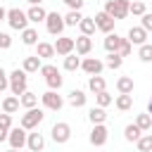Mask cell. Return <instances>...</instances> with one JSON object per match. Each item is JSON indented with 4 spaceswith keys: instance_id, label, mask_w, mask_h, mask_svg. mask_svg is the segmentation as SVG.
<instances>
[{
    "instance_id": "6da1fadb",
    "label": "cell",
    "mask_w": 152,
    "mask_h": 152,
    "mask_svg": "<svg viewBox=\"0 0 152 152\" xmlns=\"http://www.w3.org/2000/svg\"><path fill=\"white\" fill-rule=\"evenodd\" d=\"M10 90H12V95H17V97L28 90V74H26L24 69H14V71L10 74Z\"/></svg>"
},
{
    "instance_id": "7a4b0ae2",
    "label": "cell",
    "mask_w": 152,
    "mask_h": 152,
    "mask_svg": "<svg viewBox=\"0 0 152 152\" xmlns=\"http://www.w3.org/2000/svg\"><path fill=\"white\" fill-rule=\"evenodd\" d=\"M45 119V112L40 109V107H31V109H26L24 114H21V121H19V126L21 128H26V131H36L38 126H40V121Z\"/></svg>"
},
{
    "instance_id": "3957f363",
    "label": "cell",
    "mask_w": 152,
    "mask_h": 152,
    "mask_svg": "<svg viewBox=\"0 0 152 152\" xmlns=\"http://www.w3.org/2000/svg\"><path fill=\"white\" fill-rule=\"evenodd\" d=\"M104 12L112 14L116 21L119 19H126L131 14V0H107L104 2Z\"/></svg>"
},
{
    "instance_id": "277c9868",
    "label": "cell",
    "mask_w": 152,
    "mask_h": 152,
    "mask_svg": "<svg viewBox=\"0 0 152 152\" xmlns=\"http://www.w3.org/2000/svg\"><path fill=\"white\" fill-rule=\"evenodd\" d=\"M7 24L14 28V31H24V28H28V14L24 12V10H19V7H10L7 10Z\"/></svg>"
},
{
    "instance_id": "5b68a950",
    "label": "cell",
    "mask_w": 152,
    "mask_h": 152,
    "mask_svg": "<svg viewBox=\"0 0 152 152\" xmlns=\"http://www.w3.org/2000/svg\"><path fill=\"white\" fill-rule=\"evenodd\" d=\"M40 74L45 76V83H48L50 90H59V88H62L64 78H62V74H59V69H57L55 64H43V66H40Z\"/></svg>"
},
{
    "instance_id": "8992f818",
    "label": "cell",
    "mask_w": 152,
    "mask_h": 152,
    "mask_svg": "<svg viewBox=\"0 0 152 152\" xmlns=\"http://www.w3.org/2000/svg\"><path fill=\"white\" fill-rule=\"evenodd\" d=\"M50 138L57 142V145H64L71 140V126L66 121H57L52 128H50Z\"/></svg>"
},
{
    "instance_id": "52a82bcc",
    "label": "cell",
    "mask_w": 152,
    "mask_h": 152,
    "mask_svg": "<svg viewBox=\"0 0 152 152\" xmlns=\"http://www.w3.org/2000/svg\"><path fill=\"white\" fill-rule=\"evenodd\" d=\"M45 28L50 36H62V31L66 28L64 24V17L59 12H48V19H45Z\"/></svg>"
},
{
    "instance_id": "ba28073f",
    "label": "cell",
    "mask_w": 152,
    "mask_h": 152,
    "mask_svg": "<svg viewBox=\"0 0 152 152\" xmlns=\"http://www.w3.org/2000/svg\"><path fill=\"white\" fill-rule=\"evenodd\" d=\"M26 140H28V131H26V128H21V126H14V128H10V135H7V142H10V147H17V150H21V147H26Z\"/></svg>"
},
{
    "instance_id": "9c48e42d",
    "label": "cell",
    "mask_w": 152,
    "mask_h": 152,
    "mask_svg": "<svg viewBox=\"0 0 152 152\" xmlns=\"http://www.w3.org/2000/svg\"><path fill=\"white\" fill-rule=\"evenodd\" d=\"M40 102H43V107L50 109V112H59V109L64 107V100H62V95H57V90L43 93V95H40Z\"/></svg>"
},
{
    "instance_id": "30bf717a",
    "label": "cell",
    "mask_w": 152,
    "mask_h": 152,
    "mask_svg": "<svg viewBox=\"0 0 152 152\" xmlns=\"http://www.w3.org/2000/svg\"><path fill=\"white\" fill-rule=\"evenodd\" d=\"M107 138H109V131H107V126H104V124H93V131H90V135H88L90 145H95V147H102V145L107 142Z\"/></svg>"
},
{
    "instance_id": "8fae6325",
    "label": "cell",
    "mask_w": 152,
    "mask_h": 152,
    "mask_svg": "<svg viewBox=\"0 0 152 152\" xmlns=\"http://www.w3.org/2000/svg\"><path fill=\"white\" fill-rule=\"evenodd\" d=\"M74 50H76V38H69V36H57V40H55V52H57V55L66 57V55H71Z\"/></svg>"
},
{
    "instance_id": "7c38bea8",
    "label": "cell",
    "mask_w": 152,
    "mask_h": 152,
    "mask_svg": "<svg viewBox=\"0 0 152 152\" xmlns=\"http://www.w3.org/2000/svg\"><path fill=\"white\" fill-rule=\"evenodd\" d=\"M114 21H116V19H114V17H112V14H107V12H104V10H102V12H97V14H95V26H97V31H102V33H104V36H107V33H112V31H114Z\"/></svg>"
},
{
    "instance_id": "4fadbf2b",
    "label": "cell",
    "mask_w": 152,
    "mask_h": 152,
    "mask_svg": "<svg viewBox=\"0 0 152 152\" xmlns=\"http://www.w3.org/2000/svg\"><path fill=\"white\" fill-rule=\"evenodd\" d=\"M81 69H83L88 76H97V74H102L104 62L97 59V57H86V59H81Z\"/></svg>"
},
{
    "instance_id": "5bb4252c",
    "label": "cell",
    "mask_w": 152,
    "mask_h": 152,
    "mask_svg": "<svg viewBox=\"0 0 152 152\" xmlns=\"http://www.w3.org/2000/svg\"><path fill=\"white\" fill-rule=\"evenodd\" d=\"M126 38H128L133 45H138V48H140V45H145V43H147V31H145L142 26H131Z\"/></svg>"
},
{
    "instance_id": "9a60e30c",
    "label": "cell",
    "mask_w": 152,
    "mask_h": 152,
    "mask_svg": "<svg viewBox=\"0 0 152 152\" xmlns=\"http://www.w3.org/2000/svg\"><path fill=\"white\" fill-rule=\"evenodd\" d=\"M36 55H38L40 59H52L57 52H55V45H52V43L38 40V43H36Z\"/></svg>"
},
{
    "instance_id": "2e32d148",
    "label": "cell",
    "mask_w": 152,
    "mask_h": 152,
    "mask_svg": "<svg viewBox=\"0 0 152 152\" xmlns=\"http://www.w3.org/2000/svg\"><path fill=\"white\" fill-rule=\"evenodd\" d=\"M40 66H43V59H40L38 55L24 57V62H21V69H24L26 74H36V71H40Z\"/></svg>"
},
{
    "instance_id": "e0dca14e",
    "label": "cell",
    "mask_w": 152,
    "mask_h": 152,
    "mask_svg": "<svg viewBox=\"0 0 152 152\" xmlns=\"http://www.w3.org/2000/svg\"><path fill=\"white\" fill-rule=\"evenodd\" d=\"M26 14H28V21H31V24H40V21L48 19V12H45L40 5H31V7L26 10Z\"/></svg>"
},
{
    "instance_id": "ac0fdd59",
    "label": "cell",
    "mask_w": 152,
    "mask_h": 152,
    "mask_svg": "<svg viewBox=\"0 0 152 152\" xmlns=\"http://www.w3.org/2000/svg\"><path fill=\"white\" fill-rule=\"evenodd\" d=\"M90 50H93V38L81 33V36L76 38V52H78L81 57H86V55H90Z\"/></svg>"
},
{
    "instance_id": "d6986e66",
    "label": "cell",
    "mask_w": 152,
    "mask_h": 152,
    "mask_svg": "<svg viewBox=\"0 0 152 152\" xmlns=\"http://www.w3.org/2000/svg\"><path fill=\"white\" fill-rule=\"evenodd\" d=\"M26 147H28L31 152H43V147H45V138H43V133H28Z\"/></svg>"
},
{
    "instance_id": "ffe728a7",
    "label": "cell",
    "mask_w": 152,
    "mask_h": 152,
    "mask_svg": "<svg viewBox=\"0 0 152 152\" xmlns=\"http://www.w3.org/2000/svg\"><path fill=\"white\" fill-rule=\"evenodd\" d=\"M0 107H2V112H5V114H17V112H19V107H21V102H19V97H17V95H7V97L2 100V104H0Z\"/></svg>"
},
{
    "instance_id": "44dd1931",
    "label": "cell",
    "mask_w": 152,
    "mask_h": 152,
    "mask_svg": "<svg viewBox=\"0 0 152 152\" xmlns=\"http://www.w3.org/2000/svg\"><path fill=\"white\" fill-rule=\"evenodd\" d=\"M124 40H126V38H121V36H116V33H107V38H104V50H107V52H119V48H121Z\"/></svg>"
},
{
    "instance_id": "7402d4cb",
    "label": "cell",
    "mask_w": 152,
    "mask_h": 152,
    "mask_svg": "<svg viewBox=\"0 0 152 152\" xmlns=\"http://www.w3.org/2000/svg\"><path fill=\"white\" fill-rule=\"evenodd\" d=\"M86 100H88V95L83 90H78V88H74L69 93V104L71 107H86Z\"/></svg>"
},
{
    "instance_id": "603a6c76",
    "label": "cell",
    "mask_w": 152,
    "mask_h": 152,
    "mask_svg": "<svg viewBox=\"0 0 152 152\" xmlns=\"http://www.w3.org/2000/svg\"><path fill=\"white\" fill-rule=\"evenodd\" d=\"M140 135H142V131H140V126H138V124H128V126L124 128V138H126L128 142H138V140H140Z\"/></svg>"
},
{
    "instance_id": "cb8c5ba5",
    "label": "cell",
    "mask_w": 152,
    "mask_h": 152,
    "mask_svg": "<svg viewBox=\"0 0 152 152\" xmlns=\"http://www.w3.org/2000/svg\"><path fill=\"white\" fill-rule=\"evenodd\" d=\"M78 28H81L83 36H93V33L97 31V26H95V17H83L81 24H78Z\"/></svg>"
},
{
    "instance_id": "d4e9b609",
    "label": "cell",
    "mask_w": 152,
    "mask_h": 152,
    "mask_svg": "<svg viewBox=\"0 0 152 152\" xmlns=\"http://www.w3.org/2000/svg\"><path fill=\"white\" fill-rule=\"evenodd\" d=\"M19 102H21V107H24V109L38 107V93H31V90H26L24 95H19Z\"/></svg>"
},
{
    "instance_id": "484cf974",
    "label": "cell",
    "mask_w": 152,
    "mask_h": 152,
    "mask_svg": "<svg viewBox=\"0 0 152 152\" xmlns=\"http://www.w3.org/2000/svg\"><path fill=\"white\" fill-rule=\"evenodd\" d=\"M114 104H116V109H119V112H128V109L133 107V95L119 93V97L114 100Z\"/></svg>"
},
{
    "instance_id": "4316f807",
    "label": "cell",
    "mask_w": 152,
    "mask_h": 152,
    "mask_svg": "<svg viewBox=\"0 0 152 152\" xmlns=\"http://www.w3.org/2000/svg\"><path fill=\"white\" fill-rule=\"evenodd\" d=\"M116 90L131 95V93H133V78H131V76H119V78H116Z\"/></svg>"
},
{
    "instance_id": "83f0119b",
    "label": "cell",
    "mask_w": 152,
    "mask_h": 152,
    "mask_svg": "<svg viewBox=\"0 0 152 152\" xmlns=\"http://www.w3.org/2000/svg\"><path fill=\"white\" fill-rule=\"evenodd\" d=\"M88 119H90V124H104V121H107L104 107H93V109L88 112Z\"/></svg>"
},
{
    "instance_id": "f1b7e54d",
    "label": "cell",
    "mask_w": 152,
    "mask_h": 152,
    "mask_svg": "<svg viewBox=\"0 0 152 152\" xmlns=\"http://www.w3.org/2000/svg\"><path fill=\"white\" fill-rule=\"evenodd\" d=\"M21 43H24V45H36V43H38V31H36L33 26L24 28V31H21Z\"/></svg>"
},
{
    "instance_id": "f546056e",
    "label": "cell",
    "mask_w": 152,
    "mask_h": 152,
    "mask_svg": "<svg viewBox=\"0 0 152 152\" xmlns=\"http://www.w3.org/2000/svg\"><path fill=\"white\" fill-rule=\"evenodd\" d=\"M81 19H83L81 10H69V12L64 14V24H66V26H78Z\"/></svg>"
},
{
    "instance_id": "4dcf8cb0",
    "label": "cell",
    "mask_w": 152,
    "mask_h": 152,
    "mask_svg": "<svg viewBox=\"0 0 152 152\" xmlns=\"http://www.w3.org/2000/svg\"><path fill=\"white\" fill-rule=\"evenodd\" d=\"M64 69H66V71H76V69H81V57H78V52H76V55L71 52V55L64 57Z\"/></svg>"
},
{
    "instance_id": "1f68e13d",
    "label": "cell",
    "mask_w": 152,
    "mask_h": 152,
    "mask_svg": "<svg viewBox=\"0 0 152 152\" xmlns=\"http://www.w3.org/2000/svg\"><path fill=\"white\" fill-rule=\"evenodd\" d=\"M88 88H90V93H95V95L102 93V90H104V78H102L100 74H97V76H90V78H88Z\"/></svg>"
},
{
    "instance_id": "d6a6232c",
    "label": "cell",
    "mask_w": 152,
    "mask_h": 152,
    "mask_svg": "<svg viewBox=\"0 0 152 152\" xmlns=\"http://www.w3.org/2000/svg\"><path fill=\"white\" fill-rule=\"evenodd\" d=\"M121 64H124V57L119 52H109L107 59H104V66H109V69H119Z\"/></svg>"
},
{
    "instance_id": "836d02e7",
    "label": "cell",
    "mask_w": 152,
    "mask_h": 152,
    "mask_svg": "<svg viewBox=\"0 0 152 152\" xmlns=\"http://www.w3.org/2000/svg\"><path fill=\"white\" fill-rule=\"evenodd\" d=\"M135 124L140 126L142 133L150 131V128H152V114H147V112H145V114H138V116H135Z\"/></svg>"
},
{
    "instance_id": "e575fe53",
    "label": "cell",
    "mask_w": 152,
    "mask_h": 152,
    "mask_svg": "<svg viewBox=\"0 0 152 152\" xmlns=\"http://www.w3.org/2000/svg\"><path fill=\"white\" fill-rule=\"evenodd\" d=\"M138 57L140 62H152V43H145L138 48Z\"/></svg>"
},
{
    "instance_id": "d590c367",
    "label": "cell",
    "mask_w": 152,
    "mask_h": 152,
    "mask_svg": "<svg viewBox=\"0 0 152 152\" xmlns=\"http://www.w3.org/2000/svg\"><path fill=\"white\" fill-rule=\"evenodd\" d=\"M138 150H140V152H152V133L140 135V140H138Z\"/></svg>"
},
{
    "instance_id": "8d00e7d4",
    "label": "cell",
    "mask_w": 152,
    "mask_h": 152,
    "mask_svg": "<svg viewBox=\"0 0 152 152\" xmlns=\"http://www.w3.org/2000/svg\"><path fill=\"white\" fill-rule=\"evenodd\" d=\"M95 102H97V107H109V104L114 102V97H112L107 90H102V93H97V95H95Z\"/></svg>"
},
{
    "instance_id": "74e56055",
    "label": "cell",
    "mask_w": 152,
    "mask_h": 152,
    "mask_svg": "<svg viewBox=\"0 0 152 152\" xmlns=\"http://www.w3.org/2000/svg\"><path fill=\"white\" fill-rule=\"evenodd\" d=\"M145 12H147V7H145L142 0H133V2H131V14H133V17H142Z\"/></svg>"
},
{
    "instance_id": "f35d334b",
    "label": "cell",
    "mask_w": 152,
    "mask_h": 152,
    "mask_svg": "<svg viewBox=\"0 0 152 152\" xmlns=\"http://www.w3.org/2000/svg\"><path fill=\"white\" fill-rule=\"evenodd\" d=\"M10 48H12V36L0 31V50H10Z\"/></svg>"
},
{
    "instance_id": "ab89813d",
    "label": "cell",
    "mask_w": 152,
    "mask_h": 152,
    "mask_svg": "<svg viewBox=\"0 0 152 152\" xmlns=\"http://www.w3.org/2000/svg\"><path fill=\"white\" fill-rule=\"evenodd\" d=\"M140 26H142V28H145L147 33L152 31V12H145V14L140 17Z\"/></svg>"
},
{
    "instance_id": "60d3db41",
    "label": "cell",
    "mask_w": 152,
    "mask_h": 152,
    "mask_svg": "<svg viewBox=\"0 0 152 152\" xmlns=\"http://www.w3.org/2000/svg\"><path fill=\"white\" fill-rule=\"evenodd\" d=\"M7 88H10V74L0 66V93H5Z\"/></svg>"
},
{
    "instance_id": "b9f144b4",
    "label": "cell",
    "mask_w": 152,
    "mask_h": 152,
    "mask_svg": "<svg viewBox=\"0 0 152 152\" xmlns=\"http://www.w3.org/2000/svg\"><path fill=\"white\" fill-rule=\"evenodd\" d=\"M131 52H133V43H131V40L126 38V40L121 43V48H119V55H121V57H128Z\"/></svg>"
},
{
    "instance_id": "7bdbcfd3",
    "label": "cell",
    "mask_w": 152,
    "mask_h": 152,
    "mask_svg": "<svg viewBox=\"0 0 152 152\" xmlns=\"http://www.w3.org/2000/svg\"><path fill=\"white\" fill-rule=\"evenodd\" d=\"M0 128L2 131H10L12 128V114H5V112L0 114Z\"/></svg>"
},
{
    "instance_id": "ee69618b",
    "label": "cell",
    "mask_w": 152,
    "mask_h": 152,
    "mask_svg": "<svg viewBox=\"0 0 152 152\" xmlns=\"http://www.w3.org/2000/svg\"><path fill=\"white\" fill-rule=\"evenodd\" d=\"M62 2H64V5L69 7V10H81L86 0H62Z\"/></svg>"
},
{
    "instance_id": "f6af8a7d",
    "label": "cell",
    "mask_w": 152,
    "mask_h": 152,
    "mask_svg": "<svg viewBox=\"0 0 152 152\" xmlns=\"http://www.w3.org/2000/svg\"><path fill=\"white\" fill-rule=\"evenodd\" d=\"M2 21H7V10H5V7H0V24H2Z\"/></svg>"
},
{
    "instance_id": "bcb514c9",
    "label": "cell",
    "mask_w": 152,
    "mask_h": 152,
    "mask_svg": "<svg viewBox=\"0 0 152 152\" xmlns=\"http://www.w3.org/2000/svg\"><path fill=\"white\" fill-rule=\"evenodd\" d=\"M7 135H10V131H2V128H0V142L7 140Z\"/></svg>"
},
{
    "instance_id": "7dc6e473",
    "label": "cell",
    "mask_w": 152,
    "mask_h": 152,
    "mask_svg": "<svg viewBox=\"0 0 152 152\" xmlns=\"http://www.w3.org/2000/svg\"><path fill=\"white\" fill-rule=\"evenodd\" d=\"M147 114H152V100L147 102Z\"/></svg>"
},
{
    "instance_id": "c3c4849f",
    "label": "cell",
    "mask_w": 152,
    "mask_h": 152,
    "mask_svg": "<svg viewBox=\"0 0 152 152\" xmlns=\"http://www.w3.org/2000/svg\"><path fill=\"white\" fill-rule=\"evenodd\" d=\"M28 2H31V5H40L43 0H28Z\"/></svg>"
},
{
    "instance_id": "681fc988",
    "label": "cell",
    "mask_w": 152,
    "mask_h": 152,
    "mask_svg": "<svg viewBox=\"0 0 152 152\" xmlns=\"http://www.w3.org/2000/svg\"><path fill=\"white\" fill-rule=\"evenodd\" d=\"M7 152H21V150H17V147H10V150H7Z\"/></svg>"
},
{
    "instance_id": "f907efd6",
    "label": "cell",
    "mask_w": 152,
    "mask_h": 152,
    "mask_svg": "<svg viewBox=\"0 0 152 152\" xmlns=\"http://www.w3.org/2000/svg\"><path fill=\"white\" fill-rule=\"evenodd\" d=\"M0 104H2V100H0Z\"/></svg>"
}]
</instances>
